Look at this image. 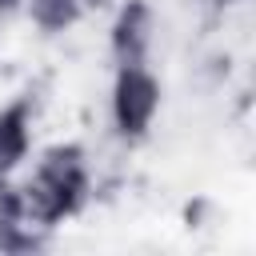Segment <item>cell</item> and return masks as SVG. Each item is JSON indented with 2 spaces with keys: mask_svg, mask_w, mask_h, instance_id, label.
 Returning a JSON list of instances; mask_svg holds the SVG:
<instances>
[{
  "mask_svg": "<svg viewBox=\"0 0 256 256\" xmlns=\"http://www.w3.org/2000/svg\"><path fill=\"white\" fill-rule=\"evenodd\" d=\"M160 104H164V84L148 64H116L108 112H112V124L124 140L148 136L160 116Z\"/></svg>",
  "mask_w": 256,
  "mask_h": 256,
  "instance_id": "cell-1",
  "label": "cell"
},
{
  "mask_svg": "<svg viewBox=\"0 0 256 256\" xmlns=\"http://www.w3.org/2000/svg\"><path fill=\"white\" fill-rule=\"evenodd\" d=\"M160 36V16L148 0H124L112 28H108V48L116 64H148L152 48Z\"/></svg>",
  "mask_w": 256,
  "mask_h": 256,
  "instance_id": "cell-2",
  "label": "cell"
},
{
  "mask_svg": "<svg viewBox=\"0 0 256 256\" xmlns=\"http://www.w3.org/2000/svg\"><path fill=\"white\" fill-rule=\"evenodd\" d=\"M32 148V120H28V104H4L0 108V176L16 172L24 164Z\"/></svg>",
  "mask_w": 256,
  "mask_h": 256,
  "instance_id": "cell-3",
  "label": "cell"
},
{
  "mask_svg": "<svg viewBox=\"0 0 256 256\" xmlns=\"http://www.w3.org/2000/svg\"><path fill=\"white\" fill-rule=\"evenodd\" d=\"M24 16L44 36H60V32L80 24L84 8H80V0H24Z\"/></svg>",
  "mask_w": 256,
  "mask_h": 256,
  "instance_id": "cell-4",
  "label": "cell"
},
{
  "mask_svg": "<svg viewBox=\"0 0 256 256\" xmlns=\"http://www.w3.org/2000/svg\"><path fill=\"white\" fill-rule=\"evenodd\" d=\"M208 4H224V8H228V4H232V0H208Z\"/></svg>",
  "mask_w": 256,
  "mask_h": 256,
  "instance_id": "cell-5",
  "label": "cell"
}]
</instances>
